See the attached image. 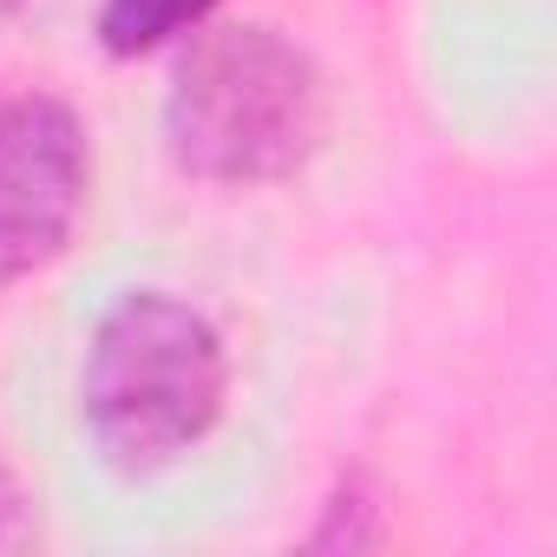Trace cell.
I'll use <instances>...</instances> for the list:
<instances>
[{"mask_svg": "<svg viewBox=\"0 0 557 557\" xmlns=\"http://www.w3.org/2000/svg\"><path fill=\"white\" fill-rule=\"evenodd\" d=\"M210 8H216V0H106V8H99V40H106V53L132 60V53H151V47L177 40Z\"/></svg>", "mask_w": 557, "mask_h": 557, "instance_id": "obj_4", "label": "cell"}, {"mask_svg": "<svg viewBox=\"0 0 557 557\" xmlns=\"http://www.w3.org/2000/svg\"><path fill=\"white\" fill-rule=\"evenodd\" d=\"M86 125L60 99L0 106V283L47 269L86 203Z\"/></svg>", "mask_w": 557, "mask_h": 557, "instance_id": "obj_3", "label": "cell"}, {"mask_svg": "<svg viewBox=\"0 0 557 557\" xmlns=\"http://www.w3.org/2000/svg\"><path fill=\"white\" fill-rule=\"evenodd\" d=\"M79 407L92 446L119 472H158L190 453L223 407V342L171 296H125L99 315Z\"/></svg>", "mask_w": 557, "mask_h": 557, "instance_id": "obj_1", "label": "cell"}, {"mask_svg": "<svg viewBox=\"0 0 557 557\" xmlns=\"http://www.w3.org/2000/svg\"><path fill=\"white\" fill-rule=\"evenodd\" d=\"M27 544V498L8 472V459H0V550H21Z\"/></svg>", "mask_w": 557, "mask_h": 557, "instance_id": "obj_5", "label": "cell"}, {"mask_svg": "<svg viewBox=\"0 0 557 557\" xmlns=\"http://www.w3.org/2000/svg\"><path fill=\"white\" fill-rule=\"evenodd\" d=\"M164 132L177 164L197 177H289L322 138V79L275 27H216L177 60Z\"/></svg>", "mask_w": 557, "mask_h": 557, "instance_id": "obj_2", "label": "cell"}]
</instances>
